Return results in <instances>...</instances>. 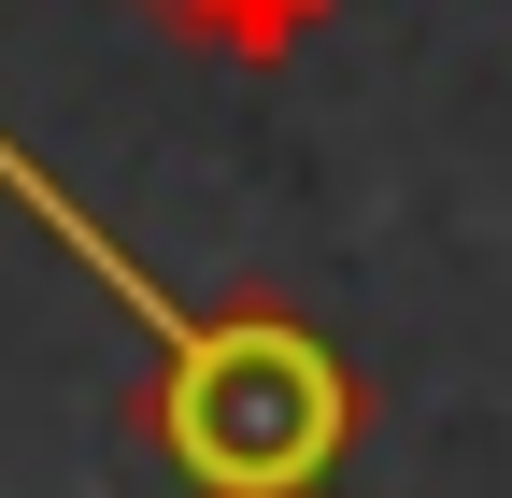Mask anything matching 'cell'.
I'll use <instances>...</instances> for the list:
<instances>
[{"instance_id":"cell-1","label":"cell","mask_w":512,"mask_h":498,"mask_svg":"<svg viewBox=\"0 0 512 498\" xmlns=\"http://www.w3.org/2000/svg\"><path fill=\"white\" fill-rule=\"evenodd\" d=\"M0 200H15L128 328H143L128 442H143L185 498H200V484H342V456L370 442V370L313 328L299 299H271V285H214V299L157 285L29 143H0Z\"/></svg>"},{"instance_id":"cell-2","label":"cell","mask_w":512,"mask_h":498,"mask_svg":"<svg viewBox=\"0 0 512 498\" xmlns=\"http://www.w3.org/2000/svg\"><path fill=\"white\" fill-rule=\"evenodd\" d=\"M143 29H171L185 57H228V72H285V57L342 15V0H128Z\"/></svg>"},{"instance_id":"cell-3","label":"cell","mask_w":512,"mask_h":498,"mask_svg":"<svg viewBox=\"0 0 512 498\" xmlns=\"http://www.w3.org/2000/svg\"><path fill=\"white\" fill-rule=\"evenodd\" d=\"M200 498H342V484H200Z\"/></svg>"}]
</instances>
